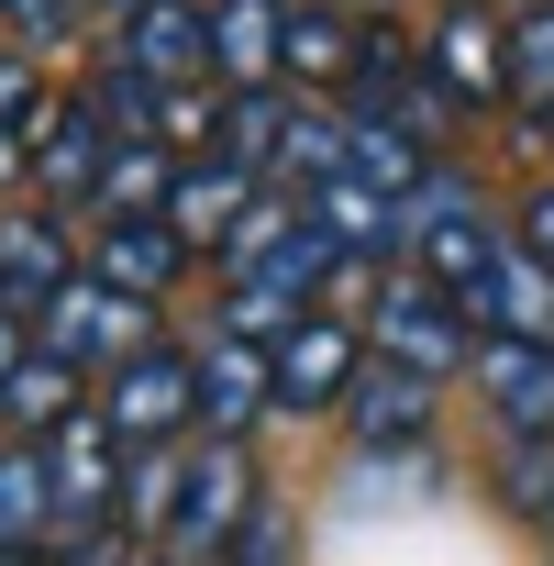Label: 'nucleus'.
I'll list each match as a JSON object with an SVG mask.
<instances>
[{
	"label": "nucleus",
	"mask_w": 554,
	"mask_h": 566,
	"mask_svg": "<svg viewBox=\"0 0 554 566\" xmlns=\"http://www.w3.org/2000/svg\"><path fill=\"white\" fill-rule=\"evenodd\" d=\"M266 511V478H255V455L244 444H189L178 455V489H167V533H156V555L167 566H222L233 555V533Z\"/></svg>",
	"instance_id": "nucleus-1"
},
{
	"label": "nucleus",
	"mask_w": 554,
	"mask_h": 566,
	"mask_svg": "<svg viewBox=\"0 0 554 566\" xmlns=\"http://www.w3.org/2000/svg\"><path fill=\"white\" fill-rule=\"evenodd\" d=\"M100 422L134 444V455H167L200 433V345H145L100 378Z\"/></svg>",
	"instance_id": "nucleus-2"
},
{
	"label": "nucleus",
	"mask_w": 554,
	"mask_h": 566,
	"mask_svg": "<svg viewBox=\"0 0 554 566\" xmlns=\"http://www.w3.org/2000/svg\"><path fill=\"white\" fill-rule=\"evenodd\" d=\"M422 277H444L455 301H477L488 290V266L510 255V233H499V211L477 200V189H455V178H433L422 200H411V244H399Z\"/></svg>",
	"instance_id": "nucleus-3"
},
{
	"label": "nucleus",
	"mask_w": 554,
	"mask_h": 566,
	"mask_svg": "<svg viewBox=\"0 0 554 566\" xmlns=\"http://www.w3.org/2000/svg\"><path fill=\"white\" fill-rule=\"evenodd\" d=\"M377 356H399L422 378H455V367H477V312L444 290V277L399 266L388 290H377Z\"/></svg>",
	"instance_id": "nucleus-4"
},
{
	"label": "nucleus",
	"mask_w": 554,
	"mask_h": 566,
	"mask_svg": "<svg viewBox=\"0 0 554 566\" xmlns=\"http://www.w3.org/2000/svg\"><path fill=\"white\" fill-rule=\"evenodd\" d=\"M266 367H277V411L322 422V411H344V400H355V378H366L377 356H366V334H355L344 312H311V323H289V334L266 345Z\"/></svg>",
	"instance_id": "nucleus-5"
},
{
	"label": "nucleus",
	"mask_w": 554,
	"mask_h": 566,
	"mask_svg": "<svg viewBox=\"0 0 554 566\" xmlns=\"http://www.w3.org/2000/svg\"><path fill=\"white\" fill-rule=\"evenodd\" d=\"M422 78H433L455 112L510 101V23H499V0H444L433 34H422Z\"/></svg>",
	"instance_id": "nucleus-6"
},
{
	"label": "nucleus",
	"mask_w": 554,
	"mask_h": 566,
	"mask_svg": "<svg viewBox=\"0 0 554 566\" xmlns=\"http://www.w3.org/2000/svg\"><path fill=\"white\" fill-rule=\"evenodd\" d=\"M34 455H45V478H56V533H67V522H122V489H134V444L100 422V400H89L67 433H45ZM56 533H45V544H56Z\"/></svg>",
	"instance_id": "nucleus-7"
},
{
	"label": "nucleus",
	"mask_w": 554,
	"mask_h": 566,
	"mask_svg": "<svg viewBox=\"0 0 554 566\" xmlns=\"http://www.w3.org/2000/svg\"><path fill=\"white\" fill-rule=\"evenodd\" d=\"M89 277V244L45 211V200H23V211H0V301H12L23 323H45L67 290Z\"/></svg>",
	"instance_id": "nucleus-8"
},
{
	"label": "nucleus",
	"mask_w": 554,
	"mask_h": 566,
	"mask_svg": "<svg viewBox=\"0 0 554 566\" xmlns=\"http://www.w3.org/2000/svg\"><path fill=\"white\" fill-rule=\"evenodd\" d=\"M34 345H56L67 367L111 378L122 356H145V345H167V334H156V301H122V290H100V277H78V290L34 323Z\"/></svg>",
	"instance_id": "nucleus-9"
},
{
	"label": "nucleus",
	"mask_w": 554,
	"mask_h": 566,
	"mask_svg": "<svg viewBox=\"0 0 554 566\" xmlns=\"http://www.w3.org/2000/svg\"><path fill=\"white\" fill-rule=\"evenodd\" d=\"M111 156H122V134L100 123V101H89V90H67V101H56V123H45V145H34L23 200H45V211H100Z\"/></svg>",
	"instance_id": "nucleus-10"
},
{
	"label": "nucleus",
	"mask_w": 554,
	"mask_h": 566,
	"mask_svg": "<svg viewBox=\"0 0 554 566\" xmlns=\"http://www.w3.org/2000/svg\"><path fill=\"white\" fill-rule=\"evenodd\" d=\"M189 266H200V255H189V233H178L167 211H100V233H89V277L122 290V301H167Z\"/></svg>",
	"instance_id": "nucleus-11"
},
{
	"label": "nucleus",
	"mask_w": 554,
	"mask_h": 566,
	"mask_svg": "<svg viewBox=\"0 0 554 566\" xmlns=\"http://www.w3.org/2000/svg\"><path fill=\"white\" fill-rule=\"evenodd\" d=\"M111 56L134 78H156V90H200L211 78V0H134Z\"/></svg>",
	"instance_id": "nucleus-12"
},
{
	"label": "nucleus",
	"mask_w": 554,
	"mask_h": 566,
	"mask_svg": "<svg viewBox=\"0 0 554 566\" xmlns=\"http://www.w3.org/2000/svg\"><path fill=\"white\" fill-rule=\"evenodd\" d=\"M477 400H488V422L499 433H521V444H554V345H521V334H477Z\"/></svg>",
	"instance_id": "nucleus-13"
},
{
	"label": "nucleus",
	"mask_w": 554,
	"mask_h": 566,
	"mask_svg": "<svg viewBox=\"0 0 554 566\" xmlns=\"http://www.w3.org/2000/svg\"><path fill=\"white\" fill-rule=\"evenodd\" d=\"M277 411V367H266V334H211L200 345V433H222V444H244L255 422Z\"/></svg>",
	"instance_id": "nucleus-14"
},
{
	"label": "nucleus",
	"mask_w": 554,
	"mask_h": 566,
	"mask_svg": "<svg viewBox=\"0 0 554 566\" xmlns=\"http://www.w3.org/2000/svg\"><path fill=\"white\" fill-rule=\"evenodd\" d=\"M266 211V178L255 167H233V156H189L178 167V200H167V222L189 233V255H233V233Z\"/></svg>",
	"instance_id": "nucleus-15"
},
{
	"label": "nucleus",
	"mask_w": 554,
	"mask_h": 566,
	"mask_svg": "<svg viewBox=\"0 0 554 566\" xmlns=\"http://www.w3.org/2000/svg\"><path fill=\"white\" fill-rule=\"evenodd\" d=\"M433 389H444V378H422V367L377 356V367L355 378V400H344L333 422H344V433H355L366 455H388V444H422V433H433Z\"/></svg>",
	"instance_id": "nucleus-16"
},
{
	"label": "nucleus",
	"mask_w": 554,
	"mask_h": 566,
	"mask_svg": "<svg viewBox=\"0 0 554 566\" xmlns=\"http://www.w3.org/2000/svg\"><path fill=\"white\" fill-rule=\"evenodd\" d=\"M89 400H100V378H89V367H67L56 345H34V356L12 367V389H0V422H12L23 444H45V433H67Z\"/></svg>",
	"instance_id": "nucleus-17"
},
{
	"label": "nucleus",
	"mask_w": 554,
	"mask_h": 566,
	"mask_svg": "<svg viewBox=\"0 0 554 566\" xmlns=\"http://www.w3.org/2000/svg\"><path fill=\"white\" fill-rule=\"evenodd\" d=\"M277 45H289V0H211V78L222 90H266Z\"/></svg>",
	"instance_id": "nucleus-18"
},
{
	"label": "nucleus",
	"mask_w": 554,
	"mask_h": 566,
	"mask_svg": "<svg viewBox=\"0 0 554 566\" xmlns=\"http://www.w3.org/2000/svg\"><path fill=\"white\" fill-rule=\"evenodd\" d=\"M366 56V23H344L333 0H289V45H277V78L289 90H344Z\"/></svg>",
	"instance_id": "nucleus-19"
},
{
	"label": "nucleus",
	"mask_w": 554,
	"mask_h": 566,
	"mask_svg": "<svg viewBox=\"0 0 554 566\" xmlns=\"http://www.w3.org/2000/svg\"><path fill=\"white\" fill-rule=\"evenodd\" d=\"M466 312H477V334H521V345H554V266L510 244V255L488 266V290H477Z\"/></svg>",
	"instance_id": "nucleus-20"
},
{
	"label": "nucleus",
	"mask_w": 554,
	"mask_h": 566,
	"mask_svg": "<svg viewBox=\"0 0 554 566\" xmlns=\"http://www.w3.org/2000/svg\"><path fill=\"white\" fill-rule=\"evenodd\" d=\"M289 123H300L289 78H266V90H222V134H211V156H233V167L277 178V156H289Z\"/></svg>",
	"instance_id": "nucleus-21"
},
{
	"label": "nucleus",
	"mask_w": 554,
	"mask_h": 566,
	"mask_svg": "<svg viewBox=\"0 0 554 566\" xmlns=\"http://www.w3.org/2000/svg\"><path fill=\"white\" fill-rule=\"evenodd\" d=\"M56 101H67V90H45L23 56H0V178H34V145H45Z\"/></svg>",
	"instance_id": "nucleus-22"
},
{
	"label": "nucleus",
	"mask_w": 554,
	"mask_h": 566,
	"mask_svg": "<svg viewBox=\"0 0 554 566\" xmlns=\"http://www.w3.org/2000/svg\"><path fill=\"white\" fill-rule=\"evenodd\" d=\"M45 533H56V478L23 444V455H0V555H45Z\"/></svg>",
	"instance_id": "nucleus-23"
},
{
	"label": "nucleus",
	"mask_w": 554,
	"mask_h": 566,
	"mask_svg": "<svg viewBox=\"0 0 554 566\" xmlns=\"http://www.w3.org/2000/svg\"><path fill=\"white\" fill-rule=\"evenodd\" d=\"M178 167H189V156H178L167 134L122 145V156H111V178H100V211H167V200H178Z\"/></svg>",
	"instance_id": "nucleus-24"
},
{
	"label": "nucleus",
	"mask_w": 554,
	"mask_h": 566,
	"mask_svg": "<svg viewBox=\"0 0 554 566\" xmlns=\"http://www.w3.org/2000/svg\"><path fill=\"white\" fill-rule=\"evenodd\" d=\"M510 112L521 123H554V12H521L510 23Z\"/></svg>",
	"instance_id": "nucleus-25"
},
{
	"label": "nucleus",
	"mask_w": 554,
	"mask_h": 566,
	"mask_svg": "<svg viewBox=\"0 0 554 566\" xmlns=\"http://www.w3.org/2000/svg\"><path fill=\"white\" fill-rule=\"evenodd\" d=\"M134 544H145L134 522H67V533L45 544V566H145Z\"/></svg>",
	"instance_id": "nucleus-26"
},
{
	"label": "nucleus",
	"mask_w": 554,
	"mask_h": 566,
	"mask_svg": "<svg viewBox=\"0 0 554 566\" xmlns=\"http://www.w3.org/2000/svg\"><path fill=\"white\" fill-rule=\"evenodd\" d=\"M289 555H300V533H289V511L266 500V511H255V522L233 533V555H222V566H289Z\"/></svg>",
	"instance_id": "nucleus-27"
},
{
	"label": "nucleus",
	"mask_w": 554,
	"mask_h": 566,
	"mask_svg": "<svg viewBox=\"0 0 554 566\" xmlns=\"http://www.w3.org/2000/svg\"><path fill=\"white\" fill-rule=\"evenodd\" d=\"M78 12H89V0H0V23H12L23 45H56V34H78Z\"/></svg>",
	"instance_id": "nucleus-28"
},
{
	"label": "nucleus",
	"mask_w": 554,
	"mask_h": 566,
	"mask_svg": "<svg viewBox=\"0 0 554 566\" xmlns=\"http://www.w3.org/2000/svg\"><path fill=\"white\" fill-rule=\"evenodd\" d=\"M510 244H521V255H543V266H554V178H543V189H532V200H521V222H510Z\"/></svg>",
	"instance_id": "nucleus-29"
},
{
	"label": "nucleus",
	"mask_w": 554,
	"mask_h": 566,
	"mask_svg": "<svg viewBox=\"0 0 554 566\" xmlns=\"http://www.w3.org/2000/svg\"><path fill=\"white\" fill-rule=\"evenodd\" d=\"M23 356H34V323H23L12 301H0V389H12V367H23Z\"/></svg>",
	"instance_id": "nucleus-30"
},
{
	"label": "nucleus",
	"mask_w": 554,
	"mask_h": 566,
	"mask_svg": "<svg viewBox=\"0 0 554 566\" xmlns=\"http://www.w3.org/2000/svg\"><path fill=\"white\" fill-rule=\"evenodd\" d=\"M499 12H554V0H499Z\"/></svg>",
	"instance_id": "nucleus-31"
},
{
	"label": "nucleus",
	"mask_w": 554,
	"mask_h": 566,
	"mask_svg": "<svg viewBox=\"0 0 554 566\" xmlns=\"http://www.w3.org/2000/svg\"><path fill=\"white\" fill-rule=\"evenodd\" d=\"M89 12H134V0H89Z\"/></svg>",
	"instance_id": "nucleus-32"
},
{
	"label": "nucleus",
	"mask_w": 554,
	"mask_h": 566,
	"mask_svg": "<svg viewBox=\"0 0 554 566\" xmlns=\"http://www.w3.org/2000/svg\"><path fill=\"white\" fill-rule=\"evenodd\" d=\"M145 566H167V555H145Z\"/></svg>",
	"instance_id": "nucleus-33"
},
{
	"label": "nucleus",
	"mask_w": 554,
	"mask_h": 566,
	"mask_svg": "<svg viewBox=\"0 0 554 566\" xmlns=\"http://www.w3.org/2000/svg\"><path fill=\"white\" fill-rule=\"evenodd\" d=\"M543 533H554V522H543Z\"/></svg>",
	"instance_id": "nucleus-34"
}]
</instances>
